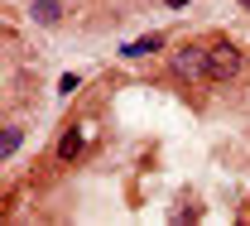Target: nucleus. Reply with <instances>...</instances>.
I'll return each mask as SVG.
<instances>
[{
    "label": "nucleus",
    "instance_id": "f03ea898",
    "mask_svg": "<svg viewBox=\"0 0 250 226\" xmlns=\"http://www.w3.org/2000/svg\"><path fill=\"white\" fill-rule=\"evenodd\" d=\"M173 72L178 77H188V82H197V77H207V48H178L173 53Z\"/></svg>",
    "mask_w": 250,
    "mask_h": 226
},
{
    "label": "nucleus",
    "instance_id": "39448f33",
    "mask_svg": "<svg viewBox=\"0 0 250 226\" xmlns=\"http://www.w3.org/2000/svg\"><path fill=\"white\" fill-rule=\"evenodd\" d=\"M77 149H82V130L72 125L67 135H62V144H58V159H77Z\"/></svg>",
    "mask_w": 250,
    "mask_h": 226
},
{
    "label": "nucleus",
    "instance_id": "423d86ee",
    "mask_svg": "<svg viewBox=\"0 0 250 226\" xmlns=\"http://www.w3.org/2000/svg\"><path fill=\"white\" fill-rule=\"evenodd\" d=\"M15 149H20V125H5V140H0V154L10 159Z\"/></svg>",
    "mask_w": 250,
    "mask_h": 226
},
{
    "label": "nucleus",
    "instance_id": "0eeeda50",
    "mask_svg": "<svg viewBox=\"0 0 250 226\" xmlns=\"http://www.w3.org/2000/svg\"><path fill=\"white\" fill-rule=\"evenodd\" d=\"M58 92H62V97L77 92V72H62V77H58Z\"/></svg>",
    "mask_w": 250,
    "mask_h": 226
},
{
    "label": "nucleus",
    "instance_id": "20e7f679",
    "mask_svg": "<svg viewBox=\"0 0 250 226\" xmlns=\"http://www.w3.org/2000/svg\"><path fill=\"white\" fill-rule=\"evenodd\" d=\"M29 15L39 20V24H58V20H62V5H58V0H34Z\"/></svg>",
    "mask_w": 250,
    "mask_h": 226
},
{
    "label": "nucleus",
    "instance_id": "f257e3e1",
    "mask_svg": "<svg viewBox=\"0 0 250 226\" xmlns=\"http://www.w3.org/2000/svg\"><path fill=\"white\" fill-rule=\"evenodd\" d=\"M241 72V48L236 43H212L207 48V77L212 82H226V77H236Z\"/></svg>",
    "mask_w": 250,
    "mask_h": 226
},
{
    "label": "nucleus",
    "instance_id": "6e6552de",
    "mask_svg": "<svg viewBox=\"0 0 250 226\" xmlns=\"http://www.w3.org/2000/svg\"><path fill=\"white\" fill-rule=\"evenodd\" d=\"M183 5H192V0H168V10H183Z\"/></svg>",
    "mask_w": 250,
    "mask_h": 226
},
{
    "label": "nucleus",
    "instance_id": "1a4fd4ad",
    "mask_svg": "<svg viewBox=\"0 0 250 226\" xmlns=\"http://www.w3.org/2000/svg\"><path fill=\"white\" fill-rule=\"evenodd\" d=\"M241 5H250V0H241Z\"/></svg>",
    "mask_w": 250,
    "mask_h": 226
},
{
    "label": "nucleus",
    "instance_id": "7ed1b4c3",
    "mask_svg": "<svg viewBox=\"0 0 250 226\" xmlns=\"http://www.w3.org/2000/svg\"><path fill=\"white\" fill-rule=\"evenodd\" d=\"M164 48V34H145V39H130V43H121L125 58H149V53H159Z\"/></svg>",
    "mask_w": 250,
    "mask_h": 226
}]
</instances>
